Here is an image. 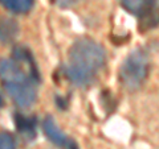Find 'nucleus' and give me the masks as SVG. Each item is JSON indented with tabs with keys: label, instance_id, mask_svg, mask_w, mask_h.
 Instances as JSON below:
<instances>
[{
	"label": "nucleus",
	"instance_id": "1",
	"mask_svg": "<svg viewBox=\"0 0 159 149\" xmlns=\"http://www.w3.org/2000/svg\"><path fill=\"white\" fill-rule=\"evenodd\" d=\"M106 52L92 38H78L68 52V62L64 70L72 83L86 86L97 77V73L105 66Z\"/></svg>",
	"mask_w": 159,
	"mask_h": 149
},
{
	"label": "nucleus",
	"instance_id": "2",
	"mask_svg": "<svg viewBox=\"0 0 159 149\" xmlns=\"http://www.w3.org/2000/svg\"><path fill=\"white\" fill-rule=\"evenodd\" d=\"M39 73L15 58L0 59V82L19 107H29L36 100Z\"/></svg>",
	"mask_w": 159,
	"mask_h": 149
},
{
	"label": "nucleus",
	"instance_id": "3",
	"mask_svg": "<svg viewBox=\"0 0 159 149\" xmlns=\"http://www.w3.org/2000/svg\"><path fill=\"white\" fill-rule=\"evenodd\" d=\"M150 61L143 49L133 50L119 67V81L129 91H137L147 79Z\"/></svg>",
	"mask_w": 159,
	"mask_h": 149
},
{
	"label": "nucleus",
	"instance_id": "4",
	"mask_svg": "<svg viewBox=\"0 0 159 149\" xmlns=\"http://www.w3.org/2000/svg\"><path fill=\"white\" fill-rule=\"evenodd\" d=\"M43 130L45 136L48 137V140L60 148H70L74 144L65 133L60 130V127L56 124L52 116H45V119L43 120Z\"/></svg>",
	"mask_w": 159,
	"mask_h": 149
},
{
	"label": "nucleus",
	"instance_id": "5",
	"mask_svg": "<svg viewBox=\"0 0 159 149\" xmlns=\"http://www.w3.org/2000/svg\"><path fill=\"white\" fill-rule=\"evenodd\" d=\"M139 24L138 28L141 32H147L159 25V3L157 0H148L143 11L138 15Z\"/></svg>",
	"mask_w": 159,
	"mask_h": 149
},
{
	"label": "nucleus",
	"instance_id": "6",
	"mask_svg": "<svg viewBox=\"0 0 159 149\" xmlns=\"http://www.w3.org/2000/svg\"><path fill=\"white\" fill-rule=\"evenodd\" d=\"M13 120L17 131L27 140H33L36 137V119H34V116H25L21 115V113H15Z\"/></svg>",
	"mask_w": 159,
	"mask_h": 149
},
{
	"label": "nucleus",
	"instance_id": "7",
	"mask_svg": "<svg viewBox=\"0 0 159 149\" xmlns=\"http://www.w3.org/2000/svg\"><path fill=\"white\" fill-rule=\"evenodd\" d=\"M19 34L17 21L11 17H0V42L8 44L12 42Z\"/></svg>",
	"mask_w": 159,
	"mask_h": 149
},
{
	"label": "nucleus",
	"instance_id": "8",
	"mask_svg": "<svg viewBox=\"0 0 159 149\" xmlns=\"http://www.w3.org/2000/svg\"><path fill=\"white\" fill-rule=\"evenodd\" d=\"M0 4L15 13H27L33 6V0H0Z\"/></svg>",
	"mask_w": 159,
	"mask_h": 149
},
{
	"label": "nucleus",
	"instance_id": "9",
	"mask_svg": "<svg viewBox=\"0 0 159 149\" xmlns=\"http://www.w3.org/2000/svg\"><path fill=\"white\" fill-rule=\"evenodd\" d=\"M147 2L148 0H121V4L130 13H134L138 16L143 11V8L146 7Z\"/></svg>",
	"mask_w": 159,
	"mask_h": 149
},
{
	"label": "nucleus",
	"instance_id": "10",
	"mask_svg": "<svg viewBox=\"0 0 159 149\" xmlns=\"http://www.w3.org/2000/svg\"><path fill=\"white\" fill-rule=\"evenodd\" d=\"M0 149H16L15 138L11 133L0 132Z\"/></svg>",
	"mask_w": 159,
	"mask_h": 149
},
{
	"label": "nucleus",
	"instance_id": "11",
	"mask_svg": "<svg viewBox=\"0 0 159 149\" xmlns=\"http://www.w3.org/2000/svg\"><path fill=\"white\" fill-rule=\"evenodd\" d=\"M60 7H69V6H72V4H74L77 2V0H54Z\"/></svg>",
	"mask_w": 159,
	"mask_h": 149
},
{
	"label": "nucleus",
	"instance_id": "12",
	"mask_svg": "<svg viewBox=\"0 0 159 149\" xmlns=\"http://www.w3.org/2000/svg\"><path fill=\"white\" fill-rule=\"evenodd\" d=\"M56 104H57L60 108H62V110L66 107V102H65V100H62V98H61V96H58V95L56 96Z\"/></svg>",
	"mask_w": 159,
	"mask_h": 149
},
{
	"label": "nucleus",
	"instance_id": "13",
	"mask_svg": "<svg viewBox=\"0 0 159 149\" xmlns=\"http://www.w3.org/2000/svg\"><path fill=\"white\" fill-rule=\"evenodd\" d=\"M4 104V100H3V96H2V94H0V107H2Z\"/></svg>",
	"mask_w": 159,
	"mask_h": 149
},
{
	"label": "nucleus",
	"instance_id": "14",
	"mask_svg": "<svg viewBox=\"0 0 159 149\" xmlns=\"http://www.w3.org/2000/svg\"><path fill=\"white\" fill-rule=\"evenodd\" d=\"M69 149H77V147H76V144H73V145H72L70 148H69Z\"/></svg>",
	"mask_w": 159,
	"mask_h": 149
}]
</instances>
